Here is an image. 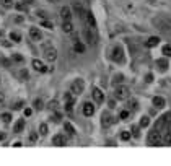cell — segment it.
Wrapping results in <instances>:
<instances>
[{
	"instance_id": "cell-42",
	"label": "cell",
	"mask_w": 171,
	"mask_h": 166,
	"mask_svg": "<svg viewBox=\"0 0 171 166\" xmlns=\"http://www.w3.org/2000/svg\"><path fill=\"white\" fill-rule=\"evenodd\" d=\"M37 16H41L42 20H44V18L47 16V13H46V12H42V10H37Z\"/></svg>"
},
{
	"instance_id": "cell-32",
	"label": "cell",
	"mask_w": 171,
	"mask_h": 166,
	"mask_svg": "<svg viewBox=\"0 0 171 166\" xmlns=\"http://www.w3.org/2000/svg\"><path fill=\"white\" fill-rule=\"evenodd\" d=\"M130 135H132L130 132H126V130L121 132V140H124V142H126V140H130Z\"/></svg>"
},
{
	"instance_id": "cell-9",
	"label": "cell",
	"mask_w": 171,
	"mask_h": 166,
	"mask_svg": "<svg viewBox=\"0 0 171 166\" xmlns=\"http://www.w3.org/2000/svg\"><path fill=\"white\" fill-rule=\"evenodd\" d=\"M72 8H73V12L77 13V16H80L82 20H85V16H87V12H85V8H83L82 3H80V2H75Z\"/></svg>"
},
{
	"instance_id": "cell-34",
	"label": "cell",
	"mask_w": 171,
	"mask_h": 166,
	"mask_svg": "<svg viewBox=\"0 0 171 166\" xmlns=\"http://www.w3.org/2000/svg\"><path fill=\"white\" fill-rule=\"evenodd\" d=\"M23 106H25V101H15V103H13V109H21Z\"/></svg>"
},
{
	"instance_id": "cell-35",
	"label": "cell",
	"mask_w": 171,
	"mask_h": 166,
	"mask_svg": "<svg viewBox=\"0 0 171 166\" xmlns=\"http://www.w3.org/2000/svg\"><path fill=\"white\" fill-rule=\"evenodd\" d=\"M156 64L160 65V70H166V65H168L166 60H156Z\"/></svg>"
},
{
	"instance_id": "cell-5",
	"label": "cell",
	"mask_w": 171,
	"mask_h": 166,
	"mask_svg": "<svg viewBox=\"0 0 171 166\" xmlns=\"http://www.w3.org/2000/svg\"><path fill=\"white\" fill-rule=\"evenodd\" d=\"M114 96H116V99H127L130 96V90L127 88L126 85H119V87H116Z\"/></svg>"
},
{
	"instance_id": "cell-2",
	"label": "cell",
	"mask_w": 171,
	"mask_h": 166,
	"mask_svg": "<svg viewBox=\"0 0 171 166\" xmlns=\"http://www.w3.org/2000/svg\"><path fill=\"white\" fill-rule=\"evenodd\" d=\"M83 36H85V41H87L90 46H94L98 42V34H96V30H94V28H90V26L85 28Z\"/></svg>"
},
{
	"instance_id": "cell-43",
	"label": "cell",
	"mask_w": 171,
	"mask_h": 166,
	"mask_svg": "<svg viewBox=\"0 0 171 166\" xmlns=\"http://www.w3.org/2000/svg\"><path fill=\"white\" fill-rule=\"evenodd\" d=\"M37 140V134H31L30 135V142H36Z\"/></svg>"
},
{
	"instance_id": "cell-11",
	"label": "cell",
	"mask_w": 171,
	"mask_h": 166,
	"mask_svg": "<svg viewBox=\"0 0 171 166\" xmlns=\"http://www.w3.org/2000/svg\"><path fill=\"white\" fill-rule=\"evenodd\" d=\"M31 65H33V69L36 70V72H39V73H44L46 72V65L41 62V60H37V59H33V62H31Z\"/></svg>"
},
{
	"instance_id": "cell-29",
	"label": "cell",
	"mask_w": 171,
	"mask_h": 166,
	"mask_svg": "<svg viewBox=\"0 0 171 166\" xmlns=\"http://www.w3.org/2000/svg\"><path fill=\"white\" fill-rule=\"evenodd\" d=\"M0 5L5 8H12L13 7V0H0Z\"/></svg>"
},
{
	"instance_id": "cell-31",
	"label": "cell",
	"mask_w": 171,
	"mask_h": 166,
	"mask_svg": "<svg viewBox=\"0 0 171 166\" xmlns=\"http://www.w3.org/2000/svg\"><path fill=\"white\" fill-rule=\"evenodd\" d=\"M42 108H44V103H42V99H36V101H34V109H36V111H41Z\"/></svg>"
},
{
	"instance_id": "cell-47",
	"label": "cell",
	"mask_w": 171,
	"mask_h": 166,
	"mask_svg": "<svg viewBox=\"0 0 171 166\" xmlns=\"http://www.w3.org/2000/svg\"><path fill=\"white\" fill-rule=\"evenodd\" d=\"M2 64H3V65H7V67L10 65V62H8V60H5V59H2Z\"/></svg>"
},
{
	"instance_id": "cell-37",
	"label": "cell",
	"mask_w": 171,
	"mask_h": 166,
	"mask_svg": "<svg viewBox=\"0 0 171 166\" xmlns=\"http://www.w3.org/2000/svg\"><path fill=\"white\" fill-rule=\"evenodd\" d=\"M3 106H5V94L0 93V109H2Z\"/></svg>"
},
{
	"instance_id": "cell-1",
	"label": "cell",
	"mask_w": 171,
	"mask_h": 166,
	"mask_svg": "<svg viewBox=\"0 0 171 166\" xmlns=\"http://www.w3.org/2000/svg\"><path fill=\"white\" fill-rule=\"evenodd\" d=\"M151 25H153L158 31L161 33H168L171 31V20L169 18H166V16H156L151 20Z\"/></svg>"
},
{
	"instance_id": "cell-38",
	"label": "cell",
	"mask_w": 171,
	"mask_h": 166,
	"mask_svg": "<svg viewBox=\"0 0 171 166\" xmlns=\"http://www.w3.org/2000/svg\"><path fill=\"white\" fill-rule=\"evenodd\" d=\"M129 114H130L129 111H122L121 114H119V119H127V117H129Z\"/></svg>"
},
{
	"instance_id": "cell-20",
	"label": "cell",
	"mask_w": 171,
	"mask_h": 166,
	"mask_svg": "<svg viewBox=\"0 0 171 166\" xmlns=\"http://www.w3.org/2000/svg\"><path fill=\"white\" fill-rule=\"evenodd\" d=\"M153 106L158 108V109L165 108V99L161 98V96H155V98H153Z\"/></svg>"
},
{
	"instance_id": "cell-22",
	"label": "cell",
	"mask_w": 171,
	"mask_h": 166,
	"mask_svg": "<svg viewBox=\"0 0 171 166\" xmlns=\"http://www.w3.org/2000/svg\"><path fill=\"white\" fill-rule=\"evenodd\" d=\"M10 39L13 42H20L21 41V34H20V33H16V31H13V33H10Z\"/></svg>"
},
{
	"instance_id": "cell-6",
	"label": "cell",
	"mask_w": 171,
	"mask_h": 166,
	"mask_svg": "<svg viewBox=\"0 0 171 166\" xmlns=\"http://www.w3.org/2000/svg\"><path fill=\"white\" fill-rule=\"evenodd\" d=\"M111 59L117 64H122L124 62V51H122L121 46H114L112 47V54H111Z\"/></svg>"
},
{
	"instance_id": "cell-14",
	"label": "cell",
	"mask_w": 171,
	"mask_h": 166,
	"mask_svg": "<svg viewBox=\"0 0 171 166\" xmlns=\"http://www.w3.org/2000/svg\"><path fill=\"white\" fill-rule=\"evenodd\" d=\"M94 114V106L91 103H85L83 104V116H87V117H91Z\"/></svg>"
},
{
	"instance_id": "cell-36",
	"label": "cell",
	"mask_w": 171,
	"mask_h": 166,
	"mask_svg": "<svg viewBox=\"0 0 171 166\" xmlns=\"http://www.w3.org/2000/svg\"><path fill=\"white\" fill-rule=\"evenodd\" d=\"M13 60H15V62H23V55H20V54H13Z\"/></svg>"
},
{
	"instance_id": "cell-45",
	"label": "cell",
	"mask_w": 171,
	"mask_h": 166,
	"mask_svg": "<svg viewBox=\"0 0 171 166\" xmlns=\"http://www.w3.org/2000/svg\"><path fill=\"white\" fill-rule=\"evenodd\" d=\"M31 112H33V111H31L30 108H28V109H25V116H31Z\"/></svg>"
},
{
	"instance_id": "cell-50",
	"label": "cell",
	"mask_w": 171,
	"mask_h": 166,
	"mask_svg": "<svg viewBox=\"0 0 171 166\" xmlns=\"http://www.w3.org/2000/svg\"><path fill=\"white\" fill-rule=\"evenodd\" d=\"M47 2H51V3H57V2H60V0H47Z\"/></svg>"
},
{
	"instance_id": "cell-3",
	"label": "cell",
	"mask_w": 171,
	"mask_h": 166,
	"mask_svg": "<svg viewBox=\"0 0 171 166\" xmlns=\"http://www.w3.org/2000/svg\"><path fill=\"white\" fill-rule=\"evenodd\" d=\"M83 90H85V82H83L82 78L73 80L72 85H70V93H72L73 96H78V94H82Z\"/></svg>"
},
{
	"instance_id": "cell-7",
	"label": "cell",
	"mask_w": 171,
	"mask_h": 166,
	"mask_svg": "<svg viewBox=\"0 0 171 166\" xmlns=\"http://www.w3.org/2000/svg\"><path fill=\"white\" fill-rule=\"evenodd\" d=\"M44 57H46L47 62H55V59H57V49H55V47H52V46L44 47Z\"/></svg>"
},
{
	"instance_id": "cell-40",
	"label": "cell",
	"mask_w": 171,
	"mask_h": 166,
	"mask_svg": "<svg viewBox=\"0 0 171 166\" xmlns=\"http://www.w3.org/2000/svg\"><path fill=\"white\" fill-rule=\"evenodd\" d=\"M127 106H129V109H132V111H135V109H137V101H130Z\"/></svg>"
},
{
	"instance_id": "cell-18",
	"label": "cell",
	"mask_w": 171,
	"mask_h": 166,
	"mask_svg": "<svg viewBox=\"0 0 171 166\" xmlns=\"http://www.w3.org/2000/svg\"><path fill=\"white\" fill-rule=\"evenodd\" d=\"M73 51L78 52V54H83V52H85V44L82 41H75L73 42Z\"/></svg>"
},
{
	"instance_id": "cell-41",
	"label": "cell",
	"mask_w": 171,
	"mask_h": 166,
	"mask_svg": "<svg viewBox=\"0 0 171 166\" xmlns=\"http://www.w3.org/2000/svg\"><path fill=\"white\" fill-rule=\"evenodd\" d=\"M49 109H51V111H55V109H57V101H51L49 103Z\"/></svg>"
},
{
	"instance_id": "cell-33",
	"label": "cell",
	"mask_w": 171,
	"mask_h": 166,
	"mask_svg": "<svg viewBox=\"0 0 171 166\" xmlns=\"http://www.w3.org/2000/svg\"><path fill=\"white\" fill-rule=\"evenodd\" d=\"M150 124V119H148V117H142V119H140V127H147V125H148Z\"/></svg>"
},
{
	"instance_id": "cell-13",
	"label": "cell",
	"mask_w": 171,
	"mask_h": 166,
	"mask_svg": "<svg viewBox=\"0 0 171 166\" xmlns=\"http://www.w3.org/2000/svg\"><path fill=\"white\" fill-rule=\"evenodd\" d=\"M112 124H114V117L109 116L108 112H104V114L101 116V125L103 127H109V125H112Z\"/></svg>"
},
{
	"instance_id": "cell-8",
	"label": "cell",
	"mask_w": 171,
	"mask_h": 166,
	"mask_svg": "<svg viewBox=\"0 0 171 166\" xmlns=\"http://www.w3.org/2000/svg\"><path fill=\"white\" fill-rule=\"evenodd\" d=\"M52 145H55V147H65V145H67V137L62 135V134H57L54 139H52Z\"/></svg>"
},
{
	"instance_id": "cell-17",
	"label": "cell",
	"mask_w": 171,
	"mask_h": 166,
	"mask_svg": "<svg viewBox=\"0 0 171 166\" xmlns=\"http://www.w3.org/2000/svg\"><path fill=\"white\" fill-rule=\"evenodd\" d=\"M62 31L67 33V34H72V33H73V25H72V21H70V20L64 21V23H62Z\"/></svg>"
},
{
	"instance_id": "cell-25",
	"label": "cell",
	"mask_w": 171,
	"mask_h": 166,
	"mask_svg": "<svg viewBox=\"0 0 171 166\" xmlns=\"http://www.w3.org/2000/svg\"><path fill=\"white\" fill-rule=\"evenodd\" d=\"M0 119H2V122H5V124H8V122L12 121V114H10V112H3V114L0 116Z\"/></svg>"
},
{
	"instance_id": "cell-4",
	"label": "cell",
	"mask_w": 171,
	"mask_h": 166,
	"mask_svg": "<svg viewBox=\"0 0 171 166\" xmlns=\"http://www.w3.org/2000/svg\"><path fill=\"white\" fill-rule=\"evenodd\" d=\"M147 143H148L150 147H156V145H160V143H161V134H160V130H158V129L151 130L150 134H148Z\"/></svg>"
},
{
	"instance_id": "cell-27",
	"label": "cell",
	"mask_w": 171,
	"mask_h": 166,
	"mask_svg": "<svg viewBox=\"0 0 171 166\" xmlns=\"http://www.w3.org/2000/svg\"><path fill=\"white\" fill-rule=\"evenodd\" d=\"M161 52L166 55V57H171V44H166L163 46V49H161Z\"/></svg>"
},
{
	"instance_id": "cell-46",
	"label": "cell",
	"mask_w": 171,
	"mask_h": 166,
	"mask_svg": "<svg viewBox=\"0 0 171 166\" xmlns=\"http://www.w3.org/2000/svg\"><path fill=\"white\" fill-rule=\"evenodd\" d=\"M5 137H7V135H5V132H0V142L5 139Z\"/></svg>"
},
{
	"instance_id": "cell-44",
	"label": "cell",
	"mask_w": 171,
	"mask_h": 166,
	"mask_svg": "<svg viewBox=\"0 0 171 166\" xmlns=\"http://www.w3.org/2000/svg\"><path fill=\"white\" fill-rule=\"evenodd\" d=\"M132 135H139V129H137V127H132Z\"/></svg>"
},
{
	"instance_id": "cell-21",
	"label": "cell",
	"mask_w": 171,
	"mask_h": 166,
	"mask_svg": "<svg viewBox=\"0 0 171 166\" xmlns=\"http://www.w3.org/2000/svg\"><path fill=\"white\" fill-rule=\"evenodd\" d=\"M158 42H160L158 37H156V36H151V37H148V41L145 42V46H147V47H155Z\"/></svg>"
},
{
	"instance_id": "cell-39",
	"label": "cell",
	"mask_w": 171,
	"mask_h": 166,
	"mask_svg": "<svg viewBox=\"0 0 171 166\" xmlns=\"http://www.w3.org/2000/svg\"><path fill=\"white\" fill-rule=\"evenodd\" d=\"M26 78H28V72H26L25 69H23L21 72H20V80H26Z\"/></svg>"
},
{
	"instance_id": "cell-24",
	"label": "cell",
	"mask_w": 171,
	"mask_h": 166,
	"mask_svg": "<svg viewBox=\"0 0 171 166\" xmlns=\"http://www.w3.org/2000/svg\"><path fill=\"white\" fill-rule=\"evenodd\" d=\"M161 142H163L165 145H171V132H168V134H165L161 137Z\"/></svg>"
},
{
	"instance_id": "cell-51",
	"label": "cell",
	"mask_w": 171,
	"mask_h": 166,
	"mask_svg": "<svg viewBox=\"0 0 171 166\" xmlns=\"http://www.w3.org/2000/svg\"><path fill=\"white\" fill-rule=\"evenodd\" d=\"M0 36H2V30H0Z\"/></svg>"
},
{
	"instance_id": "cell-49",
	"label": "cell",
	"mask_w": 171,
	"mask_h": 166,
	"mask_svg": "<svg viewBox=\"0 0 171 166\" xmlns=\"http://www.w3.org/2000/svg\"><path fill=\"white\" fill-rule=\"evenodd\" d=\"M21 2H25V3H28V5H30V3H33L34 0H21Z\"/></svg>"
},
{
	"instance_id": "cell-52",
	"label": "cell",
	"mask_w": 171,
	"mask_h": 166,
	"mask_svg": "<svg viewBox=\"0 0 171 166\" xmlns=\"http://www.w3.org/2000/svg\"><path fill=\"white\" fill-rule=\"evenodd\" d=\"M151 2H156V0H151Z\"/></svg>"
},
{
	"instance_id": "cell-12",
	"label": "cell",
	"mask_w": 171,
	"mask_h": 166,
	"mask_svg": "<svg viewBox=\"0 0 171 166\" xmlns=\"http://www.w3.org/2000/svg\"><path fill=\"white\" fill-rule=\"evenodd\" d=\"M60 18H62L64 21L72 20V8L70 7H62L60 8Z\"/></svg>"
},
{
	"instance_id": "cell-16",
	"label": "cell",
	"mask_w": 171,
	"mask_h": 166,
	"mask_svg": "<svg viewBox=\"0 0 171 166\" xmlns=\"http://www.w3.org/2000/svg\"><path fill=\"white\" fill-rule=\"evenodd\" d=\"M85 20L88 21V26L90 28H94L96 30V20H94V15L91 12H87V16H85Z\"/></svg>"
},
{
	"instance_id": "cell-19",
	"label": "cell",
	"mask_w": 171,
	"mask_h": 166,
	"mask_svg": "<svg viewBox=\"0 0 171 166\" xmlns=\"http://www.w3.org/2000/svg\"><path fill=\"white\" fill-rule=\"evenodd\" d=\"M23 129H25V119H20L15 124V127H13V132H15V134H20Z\"/></svg>"
},
{
	"instance_id": "cell-23",
	"label": "cell",
	"mask_w": 171,
	"mask_h": 166,
	"mask_svg": "<svg viewBox=\"0 0 171 166\" xmlns=\"http://www.w3.org/2000/svg\"><path fill=\"white\" fill-rule=\"evenodd\" d=\"M41 26H42V28H47V30H52V28H54V25H52V21H49L47 18H44V20L41 21Z\"/></svg>"
},
{
	"instance_id": "cell-48",
	"label": "cell",
	"mask_w": 171,
	"mask_h": 166,
	"mask_svg": "<svg viewBox=\"0 0 171 166\" xmlns=\"http://www.w3.org/2000/svg\"><path fill=\"white\" fill-rule=\"evenodd\" d=\"M13 147H15V148H18V147H21V142H15V143H13Z\"/></svg>"
},
{
	"instance_id": "cell-30",
	"label": "cell",
	"mask_w": 171,
	"mask_h": 166,
	"mask_svg": "<svg viewBox=\"0 0 171 166\" xmlns=\"http://www.w3.org/2000/svg\"><path fill=\"white\" fill-rule=\"evenodd\" d=\"M47 130H49L47 124H41L39 125V135H47Z\"/></svg>"
},
{
	"instance_id": "cell-10",
	"label": "cell",
	"mask_w": 171,
	"mask_h": 166,
	"mask_svg": "<svg viewBox=\"0 0 171 166\" xmlns=\"http://www.w3.org/2000/svg\"><path fill=\"white\" fill-rule=\"evenodd\" d=\"M91 96H93V99H94V103H98V104H101V103L104 101V93H103L99 88H93Z\"/></svg>"
},
{
	"instance_id": "cell-26",
	"label": "cell",
	"mask_w": 171,
	"mask_h": 166,
	"mask_svg": "<svg viewBox=\"0 0 171 166\" xmlns=\"http://www.w3.org/2000/svg\"><path fill=\"white\" fill-rule=\"evenodd\" d=\"M64 127H65V130H67L70 135H75V129H73V125L70 124V122H65V124H64Z\"/></svg>"
},
{
	"instance_id": "cell-28",
	"label": "cell",
	"mask_w": 171,
	"mask_h": 166,
	"mask_svg": "<svg viewBox=\"0 0 171 166\" xmlns=\"http://www.w3.org/2000/svg\"><path fill=\"white\" fill-rule=\"evenodd\" d=\"M15 8H16L18 12H26L28 10V3H25V2H23V3H16Z\"/></svg>"
},
{
	"instance_id": "cell-15",
	"label": "cell",
	"mask_w": 171,
	"mask_h": 166,
	"mask_svg": "<svg viewBox=\"0 0 171 166\" xmlns=\"http://www.w3.org/2000/svg\"><path fill=\"white\" fill-rule=\"evenodd\" d=\"M30 37L33 41H41L42 39V33L37 30V28H31L30 30Z\"/></svg>"
}]
</instances>
